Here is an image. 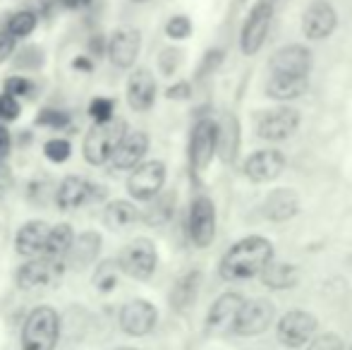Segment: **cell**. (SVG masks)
<instances>
[{
  "mask_svg": "<svg viewBox=\"0 0 352 350\" xmlns=\"http://www.w3.org/2000/svg\"><path fill=\"white\" fill-rule=\"evenodd\" d=\"M14 51V39L8 32H0V63H5Z\"/></svg>",
  "mask_w": 352,
  "mask_h": 350,
  "instance_id": "cell-43",
  "label": "cell"
},
{
  "mask_svg": "<svg viewBox=\"0 0 352 350\" xmlns=\"http://www.w3.org/2000/svg\"><path fill=\"white\" fill-rule=\"evenodd\" d=\"M36 14L32 10H22V12H14L8 22V34L12 39H24L36 29Z\"/></svg>",
  "mask_w": 352,
  "mask_h": 350,
  "instance_id": "cell-30",
  "label": "cell"
},
{
  "mask_svg": "<svg viewBox=\"0 0 352 350\" xmlns=\"http://www.w3.org/2000/svg\"><path fill=\"white\" fill-rule=\"evenodd\" d=\"M63 266L58 259L41 257L22 264L17 269V285L22 290H36V288H53L63 278Z\"/></svg>",
  "mask_w": 352,
  "mask_h": 350,
  "instance_id": "cell-7",
  "label": "cell"
},
{
  "mask_svg": "<svg viewBox=\"0 0 352 350\" xmlns=\"http://www.w3.org/2000/svg\"><path fill=\"white\" fill-rule=\"evenodd\" d=\"M259 276H261V283L271 290H290V288H295L297 281H300L297 266L287 264V262H271Z\"/></svg>",
  "mask_w": 352,
  "mask_h": 350,
  "instance_id": "cell-25",
  "label": "cell"
},
{
  "mask_svg": "<svg viewBox=\"0 0 352 350\" xmlns=\"http://www.w3.org/2000/svg\"><path fill=\"white\" fill-rule=\"evenodd\" d=\"M190 238L195 248H209L216 238V206L209 197H197L190 206Z\"/></svg>",
  "mask_w": 352,
  "mask_h": 350,
  "instance_id": "cell-11",
  "label": "cell"
},
{
  "mask_svg": "<svg viewBox=\"0 0 352 350\" xmlns=\"http://www.w3.org/2000/svg\"><path fill=\"white\" fill-rule=\"evenodd\" d=\"M300 211V197H297L295 190L290 187H280V190H274L264 201V214L269 216L271 221H287Z\"/></svg>",
  "mask_w": 352,
  "mask_h": 350,
  "instance_id": "cell-23",
  "label": "cell"
},
{
  "mask_svg": "<svg viewBox=\"0 0 352 350\" xmlns=\"http://www.w3.org/2000/svg\"><path fill=\"white\" fill-rule=\"evenodd\" d=\"M48 230H51V226L43 223V221H29V223L19 226L17 235H14V250L22 257H41L46 252Z\"/></svg>",
  "mask_w": 352,
  "mask_h": 350,
  "instance_id": "cell-18",
  "label": "cell"
},
{
  "mask_svg": "<svg viewBox=\"0 0 352 350\" xmlns=\"http://www.w3.org/2000/svg\"><path fill=\"white\" fill-rule=\"evenodd\" d=\"M274 303L266 298H256L250 300V303L242 305L240 314H237L235 324H232V333L237 336H259L274 322Z\"/></svg>",
  "mask_w": 352,
  "mask_h": 350,
  "instance_id": "cell-9",
  "label": "cell"
},
{
  "mask_svg": "<svg viewBox=\"0 0 352 350\" xmlns=\"http://www.w3.org/2000/svg\"><path fill=\"white\" fill-rule=\"evenodd\" d=\"M285 171V156L278 149H261L254 151L245 161V175L252 182H271Z\"/></svg>",
  "mask_w": 352,
  "mask_h": 350,
  "instance_id": "cell-16",
  "label": "cell"
},
{
  "mask_svg": "<svg viewBox=\"0 0 352 350\" xmlns=\"http://www.w3.org/2000/svg\"><path fill=\"white\" fill-rule=\"evenodd\" d=\"M103 221L111 230H122L127 226H132L137 221V209L132 201H125V199H118V201H111L106 206V214H103Z\"/></svg>",
  "mask_w": 352,
  "mask_h": 350,
  "instance_id": "cell-27",
  "label": "cell"
},
{
  "mask_svg": "<svg viewBox=\"0 0 352 350\" xmlns=\"http://www.w3.org/2000/svg\"><path fill=\"white\" fill-rule=\"evenodd\" d=\"M113 113H116V103H113V98L98 96L89 103V116H91L94 125H101V122L113 120Z\"/></svg>",
  "mask_w": 352,
  "mask_h": 350,
  "instance_id": "cell-33",
  "label": "cell"
},
{
  "mask_svg": "<svg viewBox=\"0 0 352 350\" xmlns=\"http://www.w3.org/2000/svg\"><path fill=\"white\" fill-rule=\"evenodd\" d=\"M132 3H148V0H132Z\"/></svg>",
  "mask_w": 352,
  "mask_h": 350,
  "instance_id": "cell-48",
  "label": "cell"
},
{
  "mask_svg": "<svg viewBox=\"0 0 352 350\" xmlns=\"http://www.w3.org/2000/svg\"><path fill=\"white\" fill-rule=\"evenodd\" d=\"M276 0H259V3L252 8L250 17H247L245 27L240 34V48L245 56H254L266 41V34H269L271 19H274Z\"/></svg>",
  "mask_w": 352,
  "mask_h": 350,
  "instance_id": "cell-5",
  "label": "cell"
},
{
  "mask_svg": "<svg viewBox=\"0 0 352 350\" xmlns=\"http://www.w3.org/2000/svg\"><path fill=\"white\" fill-rule=\"evenodd\" d=\"M177 63H180V53H177V51H166L161 56V70L166 72V75H173Z\"/></svg>",
  "mask_w": 352,
  "mask_h": 350,
  "instance_id": "cell-42",
  "label": "cell"
},
{
  "mask_svg": "<svg viewBox=\"0 0 352 350\" xmlns=\"http://www.w3.org/2000/svg\"><path fill=\"white\" fill-rule=\"evenodd\" d=\"M125 135H127L125 120H116L113 118V120L101 122V125H94L87 132V137H84V144H82L84 159L91 166H101L106 161H111L113 151H116V146L120 144V140Z\"/></svg>",
  "mask_w": 352,
  "mask_h": 350,
  "instance_id": "cell-3",
  "label": "cell"
},
{
  "mask_svg": "<svg viewBox=\"0 0 352 350\" xmlns=\"http://www.w3.org/2000/svg\"><path fill=\"white\" fill-rule=\"evenodd\" d=\"M271 75H290V77H307L311 70V51L300 43L283 46L274 53L269 63Z\"/></svg>",
  "mask_w": 352,
  "mask_h": 350,
  "instance_id": "cell-15",
  "label": "cell"
},
{
  "mask_svg": "<svg viewBox=\"0 0 352 350\" xmlns=\"http://www.w3.org/2000/svg\"><path fill=\"white\" fill-rule=\"evenodd\" d=\"M94 285H96L101 293H111L118 285V266L113 262H103L98 266L96 276H94Z\"/></svg>",
  "mask_w": 352,
  "mask_h": 350,
  "instance_id": "cell-34",
  "label": "cell"
},
{
  "mask_svg": "<svg viewBox=\"0 0 352 350\" xmlns=\"http://www.w3.org/2000/svg\"><path fill=\"white\" fill-rule=\"evenodd\" d=\"M60 341V317L53 307L32 309L22 329V350H56Z\"/></svg>",
  "mask_w": 352,
  "mask_h": 350,
  "instance_id": "cell-2",
  "label": "cell"
},
{
  "mask_svg": "<svg viewBox=\"0 0 352 350\" xmlns=\"http://www.w3.org/2000/svg\"><path fill=\"white\" fill-rule=\"evenodd\" d=\"M309 350H345V343L340 336L326 331V333H319V336L311 338Z\"/></svg>",
  "mask_w": 352,
  "mask_h": 350,
  "instance_id": "cell-37",
  "label": "cell"
},
{
  "mask_svg": "<svg viewBox=\"0 0 352 350\" xmlns=\"http://www.w3.org/2000/svg\"><path fill=\"white\" fill-rule=\"evenodd\" d=\"M43 154H46L48 161L53 164H65L72 156V144L67 140H60V137H53L43 144Z\"/></svg>",
  "mask_w": 352,
  "mask_h": 350,
  "instance_id": "cell-32",
  "label": "cell"
},
{
  "mask_svg": "<svg viewBox=\"0 0 352 350\" xmlns=\"http://www.w3.org/2000/svg\"><path fill=\"white\" fill-rule=\"evenodd\" d=\"M166 96L170 98V101H185V98L192 96V85L190 82H177V85H173L168 89Z\"/></svg>",
  "mask_w": 352,
  "mask_h": 350,
  "instance_id": "cell-41",
  "label": "cell"
},
{
  "mask_svg": "<svg viewBox=\"0 0 352 350\" xmlns=\"http://www.w3.org/2000/svg\"><path fill=\"white\" fill-rule=\"evenodd\" d=\"M158 322V312L148 300H130L120 309V329L127 336H148Z\"/></svg>",
  "mask_w": 352,
  "mask_h": 350,
  "instance_id": "cell-13",
  "label": "cell"
},
{
  "mask_svg": "<svg viewBox=\"0 0 352 350\" xmlns=\"http://www.w3.org/2000/svg\"><path fill=\"white\" fill-rule=\"evenodd\" d=\"M10 144H12V140H10V130L0 125V159H3V156H8Z\"/></svg>",
  "mask_w": 352,
  "mask_h": 350,
  "instance_id": "cell-44",
  "label": "cell"
},
{
  "mask_svg": "<svg viewBox=\"0 0 352 350\" xmlns=\"http://www.w3.org/2000/svg\"><path fill=\"white\" fill-rule=\"evenodd\" d=\"M316 329H319V322L314 314L305 312V309H292L280 317L278 341L287 348H300L316 336Z\"/></svg>",
  "mask_w": 352,
  "mask_h": 350,
  "instance_id": "cell-8",
  "label": "cell"
},
{
  "mask_svg": "<svg viewBox=\"0 0 352 350\" xmlns=\"http://www.w3.org/2000/svg\"><path fill=\"white\" fill-rule=\"evenodd\" d=\"M17 116H19L17 98L8 96V94H0V120L12 122V120H17Z\"/></svg>",
  "mask_w": 352,
  "mask_h": 350,
  "instance_id": "cell-38",
  "label": "cell"
},
{
  "mask_svg": "<svg viewBox=\"0 0 352 350\" xmlns=\"http://www.w3.org/2000/svg\"><path fill=\"white\" fill-rule=\"evenodd\" d=\"M166 34L175 41H182V39L192 36V19L187 14H173L166 22Z\"/></svg>",
  "mask_w": 352,
  "mask_h": 350,
  "instance_id": "cell-35",
  "label": "cell"
},
{
  "mask_svg": "<svg viewBox=\"0 0 352 350\" xmlns=\"http://www.w3.org/2000/svg\"><path fill=\"white\" fill-rule=\"evenodd\" d=\"M338 27V14H336L333 5L329 0H314L309 8L305 10L302 17V32L311 41H324Z\"/></svg>",
  "mask_w": 352,
  "mask_h": 350,
  "instance_id": "cell-14",
  "label": "cell"
},
{
  "mask_svg": "<svg viewBox=\"0 0 352 350\" xmlns=\"http://www.w3.org/2000/svg\"><path fill=\"white\" fill-rule=\"evenodd\" d=\"M142 39L135 29H120L113 34L111 43H108V56L116 67H132L140 56Z\"/></svg>",
  "mask_w": 352,
  "mask_h": 350,
  "instance_id": "cell-20",
  "label": "cell"
},
{
  "mask_svg": "<svg viewBox=\"0 0 352 350\" xmlns=\"http://www.w3.org/2000/svg\"><path fill=\"white\" fill-rule=\"evenodd\" d=\"M274 262V245L261 235L242 238L223 254L221 276L226 281H245L252 276H259L261 271Z\"/></svg>",
  "mask_w": 352,
  "mask_h": 350,
  "instance_id": "cell-1",
  "label": "cell"
},
{
  "mask_svg": "<svg viewBox=\"0 0 352 350\" xmlns=\"http://www.w3.org/2000/svg\"><path fill=\"white\" fill-rule=\"evenodd\" d=\"M199 283H201V274L199 271H190L185 274L177 285L173 288V305L177 309H187L192 303L197 300V293H199Z\"/></svg>",
  "mask_w": 352,
  "mask_h": 350,
  "instance_id": "cell-28",
  "label": "cell"
},
{
  "mask_svg": "<svg viewBox=\"0 0 352 350\" xmlns=\"http://www.w3.org/2000/svg\"><path fill=\"white\" fill-rule=\"evenodd\" d=\"M65 3V8H70V10H79V8H87L91 0H63Z\"/></svg>",
  "mask_w": 352,
  "mask_h": 350,
  "instance_id": "cell-46",
  "label": "cell"
},
{
  "mask_svg": "<svg viewBox=\"0 0 352 350\" xmlns=\"http://www.w3.org/2000/svg\"><path fill=\"white\" fill-rule=\"evenodd\" d=\"M242 305H245V298H242L240 293H223L221 298L211 305L209 317H206V329H209L211 333L232 331V324H235Z\"/></svg>",
  "mask_w": 352,
  "mask_h": 350,
  "instance_id": "cell-17",
  "label": "cell"
},
{
  "mask_svg": "<svg viewBox=\"0 0 352 350\" xmlns=\"http://www.w3.org/2000/svg\"><path fill=\"white\" fill-rule=\"evenodd\" d=\"M218 146V125L211 118H201L190 137V164L195 171H204L211 164Z\"/></svg>",
  "mask_w": 352,
  "mask_h": 350,
  "instance_id": "cell-12",
  "label": "cell"
},
{
  "mask_svg": "<svg viewBox=\"0 0 352 350\" xmlns=\"http://www.w3.org/2000/svg\"><path fill=\"white\" fill-rule=\"evenodd\" d=\"M148 151V135L146 132H130L120 140V144L116 146L111 161L116 168L127 171V168H137L140 161L146 156Z\"/></svg>",
  "mask_w": 352,
  "mask_h": 350,
  "instance_id": "cell-19",
  "label": "cell"
},
{
  "mask_svg": "<svg viewBox=\"0 0 352 350\" xmlns=\"http://www.w3.org/2000/svg\"><path fill=\"white\" fill-rule=\"evenodd\" d=\"M94 190H96V187H94L89 180H84V177L67 175L65 180L60 182L58 192H56V204L60 206L63 211H74V209H79V206H84L89 199H91Z\"/></svg>",
  "mask_w": 352,
  "mask_h": 350,
  "instance_id": "cell-22",
  "label": "cell"
},
{
  "mask_svg": "<svg viewBox=\"0 0 352 350\" xmlns=\"http://www.w3.org/2000/svg\"><path fill=\"white\" fill-rule=\"evenodd\" d=\"M98 245H101V240H98L94 233L79 235V245H77V248H70L74 264L84 266V264L91 262V259L96 257V252H98Z\"/></svg>",
  "mask_w": 352,
  "mask_h": 350,
  "instance_id": "cell-31",
  "label": "cell"
},
{
  "mask_svg": "<svg viewBox=\"0 0 352 350\" xmlns=\"http://www.w3.org/2000/svg\"><path fill=\"white\" fill-rule=\"evenodd\" d=\"M307 89H309V77L271 75L266 82V96L274 101H292V98H300Z\"/></svg>",
  "mask_w": 352,
  "mask_h": 350,
  "instance_id": "cell-24",
  "label": "cell"
},
{
  "mask_svg": "<svg viewBox=\"0 0 352 350\" xmlns=\"http://www.w3.org/2000/svg\"><path fill=\"white\" fill-rule=\"evenodd\" d=\"M72 67H74V70H82V72H91L94 70V65H91V61H89V58H74Z\"/></svg>",
  "mask_w": 352,
  "mask_h": 350,
  "instance_id": "cell-45",
  "label": "cell"
},
{
  "mask_svg": "<svg viewBox=\"0 0 352 350\" xmlns=\"http://www.w3.org/2000/svg\"><path fill=\"white\" fill-rule=\"evenodd\" d=\"M116 350H137V348H127V346H125V348H116Z\"/></svg>",
  "mask_w": 352,
  "mask_h": 350,
  "instance_id": "cell-47",
  "label": "cell"
},
{
  "mask_svg": "<svg viewBox=\"0 0 352 350\" xmlns=\"http://www.w3.org/2000/svg\"><path fill=\"white\" fill-rule=\"evenodd\" d=\"M237 137L240 135H237L235 118L228 116L226 120H223V125H218V146H216V151H221L223 161H228V164H230L237 154Z\"/></svg>",
  "mask_w": 352,
  "mask_h": 350,
  "instance_id": "cell-29",
  "label": "cell"
},
{
  "mask_svg": "<svg viewBox=\"0 0 352 350\" xmlns=\"http://www.w3.org/2000/svg\"><path fill=\"white\" fill-rule=\"evenodd\" d=\"M156 264H158L156 248H153V243L146 238L132 240V243L125 245V248L120 250V254H118V269L125 271L130 278H137V281L151 278V274L156 271Z\"/></svg>",
  "mask_w": 352,
  "mask_h": 350,
  "instance_id": "cell-4",
  "label": "cell"
},
{
  "mask_svg": "<svg viewBox=\"0 0 352 350\" xmlns=\"http://www.w3.org/2000/svg\"><path fill=\"white\" fill-rule=\"evenodd\" d=\"M300 122H302V118L295 108L280 106V108H274V111H266L264 116L259 118V122H256V135H259L261 140L280 142L295 135Z\"/></svg>",
  "mask_w": 352,
  "mask_h": 350,
  "instance_id": "cell-10",
  "label": "cell"
},
{
  "mask_svg": "<svg viewBox=\"0 0 352 350\" xmlns=\"http://www.w3.org/2000/svg\"><path fill=\"white\" fill-rule=\"evenodd\" d=\"M32 91V82L24 80V77H10L5 80V94L12 98H19V96H27Z\"/></svg>",
  "mask_w": 352,
  "mask_h": 350,
  "instance_id": "cell-39",
  "label": "cell"
},
{
  "mask_svg": "<svg viewBox=\"0 0 352 350\" xmlns=\"http://www.w3.org/2000/svg\"><path fill=\"white\" fill-rule=\"evenodd\" d=\"M67 122H70V116L63 111H53V108H46V111H41L36 116V125L53 127V130H60V127H65Z\"/></svg>",
  "mask_w": 352,
  "mask_h": 350,
  "instance_id": "cell-36",
  "label": "cell"
},
{
  "mask_svg": "<svg viewBox=\"0 0 352 350\" xmlns=\"http://www.w3.org/2000/svg\"><path fill=\"white\" fill-rule=\"evenodd\" d=\"M223 61H226V51H221V48H213V51H209L204 56V61H201V65H199V77L213 72Z\"/></svg>",
  "mask_w": 352,
  "mask_h": 350,
  "instance_id": "cell-40",
  "label": "cell"
},
{
  "mask_svg": "<svg viewBox=\"0 0 352 350\" xmlns=\"http://www.w3.org/2000/svg\"><path fill=\"white\" fill-rule=\"evenodd\" d=\"M74 245V233H72V226L70 223H58L48 230V240H46V252L43 257H51L58 259L63 254L70 252V248Z\"/></svg>",
  "mask_w": 352,
  "mask_h": 350,
  "instance_id": "cell-26",
  "label": "cell"
},
{
  "mask_svg": "<svg viewBox=\"0 0 352 350\" xmlns=\"http://www.w3.org/2000/svg\"><path fill=\"white\" fill-rule=\"evenodd\" d=\"M166 185V164L163 161H146L140 164L137 171L127 177V192L137 201H151L161 195Z\"/></svg>",
  "mask_w": 352,
  "mask_h": 350,
  "instance_id": "cell-6",
  "label": "cell"
},
{
  "mask_svg": "<svg viewBox=\"0 0 352 350\" xmlns=\"http://www.w3.org/2000/svg\"><path fill=\"white\" fill-rule=\"evenodd\" d=\"M156 101V80L146 67H140L127 82V103L132 111L144 113Z\"/></svg>",
  "mask_w": 352,
  "mask_h": 350,
  "instance_id": "cell-21",
  "label": "cell"
}]
</instances>
